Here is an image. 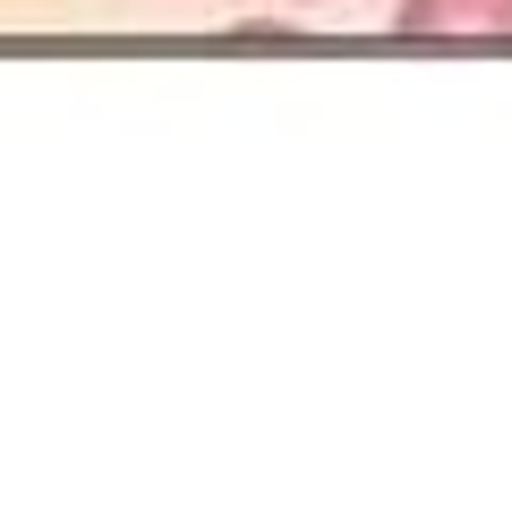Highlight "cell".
<instances>
[{
	"mask_svg": "<svg viewBox=\"0 0 512 512\" xmlns=\"http://www.w3.org/2000/svg\"><path fill=\"white\" fill-rule=\"evenodd\" d=\"M402 35H512V0H402Z\"/></svg>",
	"mask_w": 512,
	"mask_h": 512,
	"instance_id": "cell-1",
	"label": "cell"
}]
</instances>
